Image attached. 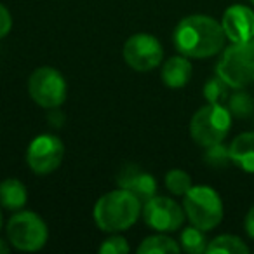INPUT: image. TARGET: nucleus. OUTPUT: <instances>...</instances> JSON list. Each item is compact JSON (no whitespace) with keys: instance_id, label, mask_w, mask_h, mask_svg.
Returning <instances> with one entry per match:
<instances>
[{"instance_id":"18","label":"nucleus","mask_w":254,"mask_h":254,"mask_svg":"<svg viewBox=\"0 0 254 254\" xmlns=\"http://www.w3.org/2000/svg\"><path fill=\"white\" fill-rule=\"evenodd\" d=\"M181 249L187 251L188 254H202L207 249V239L204 235V230L197 228V226H187L181 232L180 237Z\"/></svg>"},{"instance_id":"19","label":"nucleus","mask_w":254,"mask_h":254,"mask_svg":"<svg viewBox=\"0 0 254 254\" xmlns=\"http://www.w3.org/2000/svg\"><path fill=\"white\" fill-rule=\"evenodd\" d=\"M164 181H166V188L171 191L173 195H187L188 190H190L193 185H191V178L190 174H187L185 171L181 169H171L169 173L166 174V178H164Z\"/></svg>"},{"instance_id":"3","label":"nucleus","mask_w":254,"mask_h":254,"mask_svg":"<svg viewBox=\"0 0 254 254\" xmlns=\"http://www.w3.org/2000/svg\"><path fill=\"white\" fill-rule=\"evenodd\" d=\"M216 75L232 89H242L254 82V39L232 44L216 64Z\"/></svg>"},{"instance_id":"7","label":"nucleus","mask_w":254,"mask_h":254,"mask_svg":"<svg viewBox=\"0 0 254 254\" xmlns=\"http://www.w3.org/2000/svg\"><path fill=\"white\" fill-rule=\"evenodd\" d=\"M28 92L39 106L47 110L60 108L66 101L68 85L60 70L40 66L28 78Z\"/></svg>"},{"instance_id":"14","label":"nucleus","mask_w":254,"mask_h":254,"mask_svg":"<svg viewBox=\"0 0 254 254\" xmlns=\"http://www.w3.org/2000/svg\"><path fill=\"white\" fill-rule=\"evenodd\" d=\"M230 159L237 167L254 174V132H242L230 145Z\"/></svg>"},{"instance_id":"15","label":"nucleus","mask_w":254,"mask_h":254,"mask_svg":"<svg viewBox=\"0 0 254 254\" xmlns=\"http://www.w3.org/2000/svg\"><path fill=\"white\" fill-rule=\"evenodd\" d=\"M28 200L25 185L16 178H7L0 183V205L7 211H21Z\"/></svg>"},{"instance_id":"25","label":"nucleus","mask_w":254,"mask_h":254,"mask_svg":"<svg viewBox=\"0 0 254 254\" xmlns=\"http://www.w3.org/2000/svg\"><path fill=\"white\" fill-rule=\"evenodd\" d=\"M244 226H246V232L251 239H254V205L249 209V212L246 214V221H244Z\"/></svg>"},{"instance_id":"17","label":"nucleus","mask_w":254,"mask_h":254,"mask_svg":"<svg viewBox=\"0 0 254 254\" xmlns=\"http://www.w3.org/2000/svg\"><path fill=\"white\" fill-rule=\"evenodd\" d=\"M139 254H176L180 253V244L167 235L146 237L138 247Z\"/></svg>"},{"instance_id":"16","label":"nucleus","mask_w":254,"mask_h":254,"mask_svg":"<svg viewBox=\"0 0 254 254\" xmlns=\"http://www.w3.org/2000/svg\"><path fill=\"white\" fill-rule=\"evenodd\" d=\"M205 253L209 254H247L249 247L242 242V239L235 235H219L207 244Z\"/></svg>"},{"instance_id":"23","label":"nucleus","mask_w":254,"mask_h":254,"mask_svg":"<svg viewBox=\"0 0 254 254\" xmlns=\"http://www.w3.org/2000/svg\"><path fill=\"white\" fill-rule=\"evenodd\" d=\"M131 251L127 240L124 237L113 235L108 237L106 240H103V244L99 246V253L101 254H127Z\"/></svg>"},{"instance_id":"10","label":"nucleus","mask_w":254,"mask_h":254,"mask_svg":"<svg viewBox=\"0 0 254 254\" xmlns=\"http://www.w3.org/2000/svg\"><path fill=\"white\" fill-rule=\"evenodd\" d=\"M143 219L146 226L157 230L160 233L176 232L185 223V209L180 207L176 200L167 197H152L148 202L143 204Z\"/></svg>"},{"instance_id":"8","label":"nucleus","mask_w":254,"mask_h":254,"mask_svg":"<svg viewBox=\"0 0 254 254\" xmlns=\"http://www.w3.org/2000/svg\"><path fill=\"white\" fill-rule=\"evenodd\" d=\"M64 157V145L54 134H39L32 139L26 150V162L35 174L46 176L61 166Z\"/></svg>"},{"instance_id":"13","label":"nucleus","mask_w":254,"mask_h":254,"mask_svg":"<svg viewBox=\"0 0 254 254\" xmlns=\"http://www.w3.org/2000/svg\"><path fill=\"white\" fill-rule=\"evenodd\" d=\"M191 63L187 56H173L164 63L160 78L169 89H181L190 82L191 78Z\"/></svg>"},{"instance_id":"26","label":"nucleus","mask_w":254,"mask_h":254,"mask_svg":"<svg viewBox=\"0 0 254 254\" xmlns=\"http://www.w3.org/2000/svg\"><path fill=\"white\" fill-rule=\"evenodd\" d=\"M9 249H11V247H9V244L5 242V240L0 239V254H7Z\"/></svg>"},{"instance_id":"4","label":"nucleus","mask_w":254,"mask_h":254,"mask_svg":"<svg viewBox=\"0 0 254 254\" xmlns=\"http://www.w3.org/2000/svg\"><path fill=\"white\" fill-rule=\"evenodd\" d=\"M232 127V112L226 106L207 103L195 112L190 120V136L197 145L207 146L221 143Z\"/></svg>"},{"instance_id":"21","label":"nucleus","mask_w":254,"mask_h":254,"mask_svg":"<svg viewBox=\"0 0 254 254\" xmlns=\"http://www.w3.org/2000/svg\"><path fill=\"white\" fill-rule=\"evenodd\" d=\"M228 110L232 112V115L239 117V119L249 117L254 110V101L249 94H246V92H237V94L230 96Z\"/></svg>"},{"instance_id":"2","label":"nucleus","mask_w":254,"mask_h":254,"mask_svg":"<svg viewBox=\"0 0 254 254\" xmlns=\"http://www.w3.org/2000/svg\"><path fill=\"white\" fill-rule=\"evenodd\" d=\"M141 202L129 190H113L105 193L94 205L92 218L101 232L119 233L129 230L141 214Z\"/></svg>"},{"instance_id":"24","label":"nucleus","mask_w":254,"mask_h":254,"mask_svg":"<svg viewBox=\"0 0 254 254\" xmlns=\"http://www.w3.org/2000/svg\"><path fill=\"white\" fill-rule=\"evenodd\" d=\"M12 28V18L11 12L0 4V39H4Z\"/></svg>"},{"instance_id":"28","label":"nucleus","mask_w":254,"mask_h":254,"mask_svg":"<svg viewBox=\"0 0 254 254\" xmlns=\"http://www.w3.org/2000/svg\"><path fill=\"white\" fill-rule=\"evenodd\" d=\"M251 2H253V4H254V0H251Z\"/></svg>"},{"instance_id":"20","label":"nucleus","mask_w":254,"mask_h":254,"mask_svg":"<svg viewBox=\"0 0 254 254\" xmlns=\"http://www.w3.org/2000/svg\"><path fill=\"white\" fill-rule=\"evenodd\" d=\"M228 87L230 85L223 80L221 77L216 75L214 78L207 82L204 85V98L209 103H216V105H223L225 99H228Z\"/></svg>"},{"instance_id":"11","label":"nucleus","mask_w":254,"mask_h":254,"mask_svg":"<svg viewBox=\"0 0 254 254\" xmlns=\"http://www.w3.org/2000/svg\"><path fill=\"white\" fill-rule=\"evenodd\" d=\"M221 26L232 44L247 42L254 39V12L246 5H232L223 14Z\"/></svg>"},{"instance_id":"27","label":"nucleus","mask_w":254,"mask_h":254,"mask_svg":"<svg viewBox=\"0 0 254 254\" xmlns=\"http://www.w3.org/2000/svg\"><path fill=\"white\" fill-rule=\"evenodd\" d=\"M0 228H2V214H0Z\"/></svg>"},{"instance_id":"5","label":"nucleus","mask_w":254,"mask_h":254,"mask_svg":"<svg viewBox=\"0 0 254 254\" xmlns=\"http://www.w3.org/2000/svg\"><path fill=\"white\" fill-rule=\"evenodd\" d=\"M183 209L191 225L204 232L216 228L223 219V202L209 187H191L185 195Z\"/></svg>"},{"instance_id":"1","label":"nucleus","mask_w":254,"mask_h":254,"mask_svg":"<svg viewBox=\"0 0 254 254\" xmlns=\"http://www.w3.org/2000/svg\"><path fill=\"white\" fill-rule=\"evenodd\" d=\"M225 30L221 23L205 14L187 16L178 23L174 30V47L187 58H211L225 46Z\"/></svg>"},{"instance_id":"9","label":"nucleus","mask_w":254,"mask_h":254,"mask_svg":"<svg viewBox=\"0 0 254 254\" xmlns=\"http://www.w3.org/2000/svg\"><path fill=\"white\" fill-rule=\"evenodd\" d=\"M124 60L132 70L150 71L157 68L164 60L162 44L148 33H136L124 44Z\"/></svg>"},{"instance_id":"12","label":"nucleus","mask_w":254,"mask_h":254,"mask_svg":"<svg viewBox=\"0 0 254 254\" xmlns=\"http://www.w3.org/2000/svg\"><path fill=\"white\" fill-rule=\"evenodd\" d=\"M119 188L129 190L132 195L139 198L141 204L148 202L152 197L157 195V181L146 171L139 169L138 166H126L117 176Z\"/></svg>"},{"instance_id":"6","label":"nucleus","mask_w":254,"mask_h":254,"mask_svg":"<svg viewBox=\"0 0 254 254\" xmlns=\"http://www.w3.org/2000/svg\"><path fill=\"white\" fill-rule=\"evenodd\" d=\"M7 240L18 251L35 253L47 242V226L44 219L33 211H16L7 221Z\"/></svg>"},{"instance_id":"22","label":"nucleus","mask_w":254,"mask_h":254,"mask_svg":"<svg viewBox=\"0 0 254 254\" xmlns=\"http://www.w3.org/2000/svg\"><path fill=\"white\" fill-rule=\"evenodd\" d=\"M204 160L212 167H223L228 162H232L230 159V148L223 146L221 143H216V145L207 146V152H205Z\"/></svg>"}]
</instances>
